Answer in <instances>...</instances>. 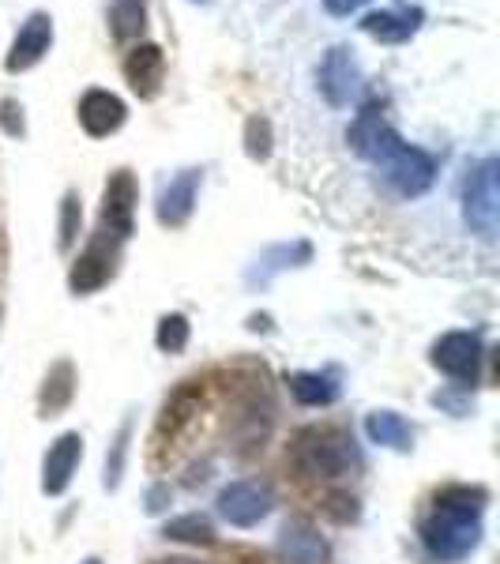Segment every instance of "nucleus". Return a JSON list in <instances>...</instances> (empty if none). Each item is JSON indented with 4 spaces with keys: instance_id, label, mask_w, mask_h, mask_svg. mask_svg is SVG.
<instances>
[{
    "instance_id": "1",
    "label": "nucleus",
    "mask_w": 500,
    "mask_h": 564,
    "mask_svg": "<svg viewBox=\"0 0 500 564\" xmlns=\"http://www.w3.org/2000/svg\"><path fill=\"white\" fill-rule=\"evenodd\" d=\"M347 140L361 159H369L372 166L380 170V177H384L399 196L414 199V196L430 193V185L436 181L433 154H425L422 148H411V143L384 121L377 102L361 109L358 121L350 124Z\"/></svg>"
},
{
    "instance_id": "2",
    "label": "nucleus",
    "mask_w": 500,
    "mask_h": 564,
    "mask_svg": "<svg viewBox=\"0 0 500 564\" xmlns=\"http://www.w3.org/2000/svg\"><path fill=\"white\" fill-rule=\"evenodd\" d=\"M489 505V489L481 486H444L433 497V512L417 523V539H422L425 553L441 564L467 561L481 545V516Z\"/></svg>"
},
{
    "instance_id": "3",
    "label": "nucleus",
    "mask_w": 500,
    "mask_h": 564,
    "mask_svg": "<svg viewBox=\"0 0 500 564\" xmlns=\"http://www.w3.org/2000/svg\"><path fill=\"white\" fill-rule=\"evenodd\" d=\"M286 459L297 478L320 481V486H331V481L361 470V448L343 425H305V430H297Z\"/></svg>"
},
{
    "instance_id": "4",
    "label": "nucleus",
    "mask_w": 500,
    "mask_h": 564,
    "mask_svg": "<svg viewBox=\"0 0 500 564\" xmlns=\"http://www.w3.org/2000/svg\"><path fill=\"white\" fill-rule=\"evenodd\" d=\"M263 380H244L233 388V411H230V441L241 452H257L268 441L271 425H275V403H271Z\"/></svg>"
},
{
    "instance_id": "5",
    "label": "nucleus",
    "mask_w": 500,
    "mask_h": 564,
    "mask_svg": "<svg viewBox=\"0 0 500 564\" xmlns=\"http://www.w3.org/2000/svg\"><path fill=\"white\" fill-rule=\"evenodd\" d=\"M430 361L436 372L456 380L459 388H475L481 380V361H486V343L478 332H448L433 343Z\"/></svg>"
},
{
    "instance_id": "6",
    "label": "nucleus",
    "mask_w": 500,
    "mask_h": 564,
    "mask_svg": "<svg viewBox=\"0 0 500 564\" xmlns=\"http://www.w3.org/2000/svg\"><path fill=\"white\" fill-rule=\"evenodd\" d=\"M121 249H124L121 238L98 230L95 238L87 241V249L76 257V263H72V271H68V290H72V294L87 297V294H95V290H102L106 282L117 275Z\"/></svg>"
},
{
    "instance_id": "7",
    "label": "nucleus",
    "mask_w": 500,
    "mask_h": 564,
    "mask_svg": "<svg viewBox=\"0 0 500 564\" xmlns=\"http://www.w3.org/2000/svg\"><path fill=\"white\" fill-rule=\"evenodd\" d=\"M215 508L230 527L249 531V527H257L271 516V508H275V494H271V486L260 478H238V481H226V486L218 489Z\"/></svg>"
},
{
    "instance_id": "8",
    "label": "nucleus",
    "mask_w": 500,
    "mask_h": 564,
    "mask_svg": "<svg viewBox=\"0 0 500 564\" xmlns=\"http://www.w3.org/2000/svg\"><path fill=\"white\" fill-rule=\"evenodd\" d=\"M497 159H486L481 166H475V174L463 185V218L467 226H475L481 238H493L497 230Z\"/></svg>"
},
{
    "instance_id": "9",
    "label": "nucleus",
    "mask_w": 500,
    "mask_h": 564,
    "mask_svg": "<svg viewBox=\"0 0 500 564\" xmlns=\"http://www.w3.org/2000/svg\"><path fill=\"white\" fill-rule=\"evenodd\" d=\"M135 199H140V185L129 170H113L102 188V215H98V230L113 234V238L129 241L135 230Z\"/></svg>"
},
{
    "instance_id": "10",
    "label": "nucleus",
    "mask_w": 500,
    "mask_h": 564,
    "mask_svg": "<svg viewBox=\"0 0 500 564\" xmlns=\"http://www.w3.org/2000/svg\"><path fill=\"white\" fill-rule=\"evenodd\" d=\"M204 403H207L204 380H181V384L166 395V403H162L159 422H154V441H159V444H166V441L174 444L177 436L199 417Z\"/></svg>"
},
{
    "instance_id": "11",
    "label": "nucleus",
    "mask_w": 500,
    "mask_h": 564,
    "mask_svg": "<svg viewBox=\"0 0 500 564\" xmlns=\"http://www.w3.org/2000/svg\"><path fill=\"white\" fill-rule=\"evenodd\" d=\"M79 463H84V436L76 430L61 433L57 441L45 448L42 456V494L45 497H61L68 494L72 478H76Z\"/></svg>"
},
{
    "instance_id": "12",
    "label": "nucleus",
    "mask_w": 500,
    "mask_h": 564,
    "mask_svg": "<svg viewBox=\"0 0 500 564\" xmlns=\"http://www.w3.org/2000/svg\"><path fill=\"white\" fill-rule=\"evenodd\" d=\"M279 557L286 564H327L331 561V545L320 534V527L308 520H286L279 531Z\"/></svg>"
},
{
    "instance_id": "13",
    "label": "nucleus",
    "mask_w": 500,
    "mask_h": 564,
    "mask_svg": "<svg viewBox=\"0 0 500 564\" xmlns=\"http://www.w3.org/2000/svg\"><path fill=\"white\" fill-rule=\"evenodd\" d=\"M199 181H204V170H181L177 177H170V185L162 188L159 196V223L177 230L185 226L196 212V196H199Z\"/></svg>"
},
{
    "instance_id": "14",
    "label": "nucleus",
    "mask_w": 500,
    "mask_h": 564,
    "mask_svg": "<svg viewBox=\"0 0 500 564\" xmlns=\"http://www.w3.org/2000/svg\"><path fill=\"white\" fill-rule=\"evenodd\" d=\"M124 117H129V109H124V102L113 95V90L95 87L79 98V124H84V132L95 135V140L113 135L124 124Z\"/></svg>"
},
{
    "instance_id": "15",
    "label": "nucleus",
    "mask_w": 500,
    "mask_h": 564,
    "mask_svg": "<svg viewBox=\"0 0 500 564\" xmlns=\"http://www.w3.org/2000/svg\"><path fill=\"white\" fill-rule=\"evenodd\" d=\"M320 90L331 106H350V98L358 95V84H361V72H358V61L350 57V50H331L324 57L320 72Z\"/></svg>"
},
{
    "instance_id": "16",
    "label": "nucleus",
    "mask_w": 500,
    "mask_h": 564,
    "mask_svg": "<svg viewBox=\"0 0 500 564\" xmlns=\"http://www.w3.org/2000/svg\"><path fill=\"white\" fill-rule=\"evenodd\" d=\"M50 45H53V20L45 12H34L20 26V34H15L12 53H8V72H26L31 65H39L45 53H50Z\"/></svg>"
},
{
    "instance_id": "17",
    "label": "nucleus",
    "mask_w": 500,
    "mask_h": 564,
    "mask_svg": "<svg viewBox=\"0 0 500 564\" xmlns=\"http://www.w3.org/2000/svg\"><path fill=\"white\" fill-rule=\"evenodd\" d=\"M124 79L140 98H154L166 79V53L159 45H135L124 57Z\"/></svg>"
},
{
    "instance_id": "18",
    "label": "nucleus",
    "mask_w": 500,
    "mask_h": 564,
    "mask_svg": "<svg viewBox=\"0 0 500 564\" xmlns=\"http://www.w3.org/2000/svg\"><path fill=\"white\" fill-rule=\"evenodd\" d=\"M417 26H422V8H411V4L380 8V12H369L366 20H361V31L380 42H392V45L406 42Z\"/></svg>"
},
{
    "instance_id": "19",
    "label": "nucleus",
    "mask_w": 500,
    "mask_h": 564,
    "mask_svg": "<svg viewBox=\"0 0 500 564\" xmlns=\"http://www.w3.org/2000/svg\"><path fill=\"white\" fill-rule=\"evenodd\" d=\"M366 436L369 444L377 448H388V452H411L414 448V430L403 414L395 411H372L366 417Z\"/></svg>"
},
{
    "instance_id": "20",
    "label": "nucleus",
    "mask_w": 500,
    "mask_h": 564,
    "mask_svg": "<svg viewBox=\"0 0 500 564\" xmlns=\"http://www.w3.org/2000/svg\"><path fill=\"white\" fill-rule=\"evenodd\" d=\"M72 399H76V369L72 361H57L50 366L42 380V391H39V411L42 417H57L61 411H68Z\"/></svg>"
},
{
    "instance_id": "21",
    "label": "nucleus",
    "mask_w": 500,
    "mask_h": 564,
    "mask_svg": "<svg viewBox=\"0 0 500 564\" xmlns=\"http://www.w3.org/2000/svg\"><path fill=\"white\" fill-rule=\"evenodd\" d=\"M286 388L290 395H294V403L302 406H331L335 399H339V380L331 377V372H290L286 377Z\"/></svg>"
},
{
    "instance_id": "22",
    "label": "nucleus",
    "mask_w": 500,
    "mask_h": 564,
    "mask_svg": "<svg viewBox=\"0 0 500 564\" xmlns=\"http://www.w3.org/2000/svg\"><path fill=\"white\" fill-rule=\"evenodd\" d=\"M162 539L166 542H181V545H215L218 534H215V523L207 520L204 512H188V516H174V520H166V527H162Z\"/></svg>"
},
{
    "instance_id": "23",
    "label": "nucleus",
    "mask_w": 500,
    "mask_h": 564,
    "mask_svg": "<svg viewBox=\"0 0 500 564\" xmlns=\"http://www.w3.org/2000/svg\"><path fill=\"white\" fill-rule=\"evenodd\" d=\"M143 26H148V4L143 0H113L109 4V31L117 42L140 39Z\"/></svg>"
},
{
    "instance_id": "24",
    "label": "nucleus",
    "mask_w": 500,
    "mask_h": 564,
    "mask_svg": "<svg viewBox=\"0 0 500 564\" xmlns=\"http://www.w3.org/2000/svg\"><path fill=\"white\" fill-rule=\"evenodd\" d=\"M129 448H132V417H124L117 436L109 441L106 448V467H102V486L106 489H117L124 478V463H129Z\"/></svg>"
},
{
    "instance_id": "25",
    "label": "nucleus",
    "mask_w": 500,
    "mask_h": 564,
    "mask_svg": "<svg viewBox=\"0 0 500 564\" xmlns=\"http://www.w3.org/2000/svg\"><path fill=\"white\" fill-rule=\"evenodd\" d=\"M188 339H193V324H188L185 313H166L154 327V347L162 354H181L188 347Z\"/></svg>"
},
{
    "instance_id": "26",
    "label": "nucleus",
    "mask_w": 500,
    "mask_h": 564,
    "mask_svg": "<svg viewBox=\"0 0 500 564\" xmlns=\"http://www.w3.org/2000/svg\"><path fill=\"white\" fill-rule=\"evenodd\" d=\"M79 230H84V207H79L76 193H65L61 199V252H68L79 241Z\"/></svg>"
},
{
    "instance_id": "27",
    "label": "nucleus",
    "mask_w": 500,
    "mask_h": 564,
    "mask_svg": "<svg viewBox=\"0 0 500 564\" xmlns=\"http://www.w3.org/2000/svg\"><path fill=\"white\" fill-rule=\"evenodd\" d=\"M324 512L331 516L335 523H354L358 520V497L347 494V489H331L324 497Z\"/></svg>"
},
{
    "instance_id": "28",
    "label": "nucleus",
    "mask_w": 500,
    "mask_h": 564,
    "mask_svg": "<svg viewBox=\"0 0 500 564\" xmlns=\"http://www.w3.org/2000/svg\"><path fill=\"white\" fill-rule=\"evenodd\" d=\"M244 151H249L252 159H268L271 154V124L263 121V117H252L249 129H244Z\"/></svg>"
},
{
    "instance_id": "29",
    "label": "nucleus",
    "mask_w": 500,
    "mask_h": 564,
    "mask_svg": "<svg viewBox=\"0 0 500 564\" xmlns=\"http://www.w3.org/2000/svg\"><path fill=\"white\" fill-rule=\"evenodd\" d=\"M0 124H4L8 135H20L23 132V106H15L12 98L0 102Z\"/></svg>"
},
{
    "instance_id": "30",
    "label": "nucleus",
    "mask_w": 500,
    "mask_h": 564,
    "mask_svg": "<svg viewBox=\"0 0 500 564\" xmlns=\"http://www.w3.org/2000/svg\"><path fill=\"white\" fill-rule=\"evenodd\" d=\"M170 486H151L148 489V512L151 516H159V512H166V505H170Z\"/></svg>"
},
{
    "instance_id": "31",
    "label": "nucleus",
    "mask_w": 500,
    "mask_h": 564,
    "mask_svg": "<svg viewBox=\"0 0 500 564\" xmlns=\"http://www.w3.org/2000/svg\"><path fill=\"white\" fill-rule=\"evenodd\" d=\"M369 0H324V8L331 15H350V12H358V8H366Z\"/></svg>"
},
{
    "instance_id": "32",
    "label": "nucleus",
    "mask_w": 500,
    "mask_h": 564,
    "mask_svg": "<svg viewBox=\"0 0 500 564\" xmlns=\"http://www.w3.org/2000/svg\"><path fill=\"white\" fill-rule=\"evenodd\" d=\"M159 564H207V561H193V557H166V561H159Z\"/></svg>"
},
{
    "instance_id": "33",
    "label": "nucleus",
    "mask_w": 500,
    "mask_h": 564,
    "mask_svg": "<svg viewBox=\"0 0 500 564\" xmlns=\"http://www.w3.org/2000/svg\"><path fill=\"white\" fill-rule=\"evenodd\" d=\"M84 564H102V561H98V557H87Z\"/></svg>"
}]
</instances>
